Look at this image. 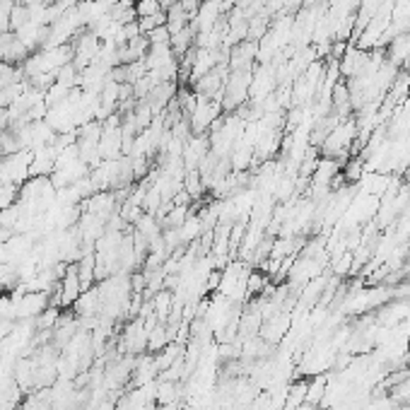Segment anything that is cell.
Returning a JSON list of instances; mask_svg holds the SVG:
<instances>
[{"mask_svg":"<svg viewBox=\"0 0 410 410\" xmlns=\"http://www.w3.org/2000/svg\"><path fill=\"white\" fill-rule=\"evenodd\" d=\"M265 287V275L261 273H251L247 280V295H258V292H263Z\"/></svg>","mask_w":410,"mask_h":410,"instance_id":"obj_5","label":"cell"},{"mask_svg":"<svg viewBox=\"0 0 410 410\" xmlns=\"http://www.w3.org/2000/svg\"><path fill=\"white\" fill-rule=\"evenodd\" d=\"M17 0H0V34L10 31V15H13Z\"/></svg>","mask_w":410,"mask_h":410,"instance_id":"obj_4","label":"cell"},{"mask_svg":"<svg viewBox=\"0 0 410 410\" xmlns=\"http://www.w3.org/2000/svg\"><path fill=\"white\" fill-rule=\"evenodd\" d=\"M27 3H36V5H49L51 0H27Z\"/></svg>","mask_w":410,"mask_h":410,"instance_id":"obj_7","label":"cell"},{"mask_svg":"<svg viewBox=\"0 0 410 410\" xmlns=\"http://www.w3.org/2000/svg\"><path fill=\"white\" fill-rule=\"evenodd\" d=\"M10 106V99H8V94H5V89H0V114H3L5 109Z\"/></svg>","mask_w":410,"mask_h":410,"instance_id":"obj_6","label":"cell"},{"mask_svg":"<svg viewBox=\"0 0 410 410\" xmlns=\"http://www.w3.org/2000/svg\"><path fill=\"white\" fill-rule=\"evenodd\" d=\"M138 24H140L142 34H150V31H154V29H159V27L167 24V13L150 15V17H138Z\"/></svg>","mask_w":410,"mask_h":410,"instance_id":"obj_1","label":"cell"},{"mask_svg":"<svg viewBox=\"0 0 410 410\" xmlns=\"http://www.w3.org/2000/svg\"><path fill=\"white\" fill-rule=\"evenodd\" d=\"M164 13L159 0H136V15L138 17H150V15Z\"/></svg>","mask_w":410,"mask_h":410,"instance_id":"obj_3","label":"cell"},{"mask_svg":"<svg viewBox=\"0 0 410 410\" xmlns=\"http://www.w3.org/2000/svg\"><path fill=\"white\" fill-rule=\"evenodd\" d=\"M17 196H20V186L13 184H0V210L17 203Z\"/></svg>","mask_w":410,"mask_h":410,"instance_id":"obj_2","label":"cell"}]
</instances>
